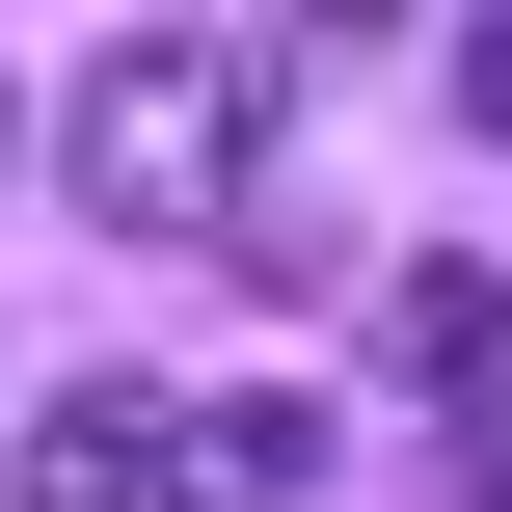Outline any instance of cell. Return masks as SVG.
Returning a JSON list of instances; mask_svg holds the SVG:
<instances>
[{
	"label": "cell",
	"instance_id": "277c9868",
	"mask_svg": "<svg viewBox=\"0 0 512 512\" xmlns=\"http://www.w3.org/2000/svg\"><path fill=\"white\" fill-rule=\"evenodd\" d=\"M162 512H324V405H162Z\"/></svg>",
	"mask_w": 512,
	"mask_h": 512
},
{
	"label": "cell",
	"instance_id": "7a4b0ae2",
	"mask_svg": "<svg viewBox=\"0 0 512 512\" xmlns=\"http://www.w3.org/2000/svg\"><path fill=\"white\" fill-rule=\"evenodd\" d=\"M378 351H405V405H432L459 459L512 432V270H405V297H378Z\"/></svg>",
	"mask_w": 512,
	"mask_h": 512
},
{
	"label": "cell",
	"instance_id": "5b68a950",
	"mask_svg": "<svg viewBox=\"0 0 512 512\" xmlns=\"http://www.w3.org/2000/svg\"><path fill=\"white\" fill-rule=\"evenodd\" d=\"M459 135H512V27H459Z\"/></svg>",
	"mask_w": 512,
	"mask_h": 512
},
{
	"label": "cell",
	"instance_id": "3957f363",
	"mask_svg": "<svg viewBox=\"0 0 512 512\" xmlns=\"http://www.w3.org/2000/svg\"><path fill=\"white\" fill-rule=\"evenodd\" d=\"M0 512H162V405H135V378L27 405V432H0Z\"/></svg>",
	"mask_w": 512,
	"mask_h": 512
},
{
	"label": "cell",
	"instance_id": "6da1fadb",
	"mask_svg": "<svg viewBox=\"0 0 512 512\" xmlns=\"http://www.w3.org/2000/svg\"><path fill=\"white\" fill-rule=\"evenodd\" d=\"M243 189H270V27H108L81 54V216L189 243Z\"/></svg>",
	"mask_w": 512,
	"mask_h": 512
}]
</instances>
